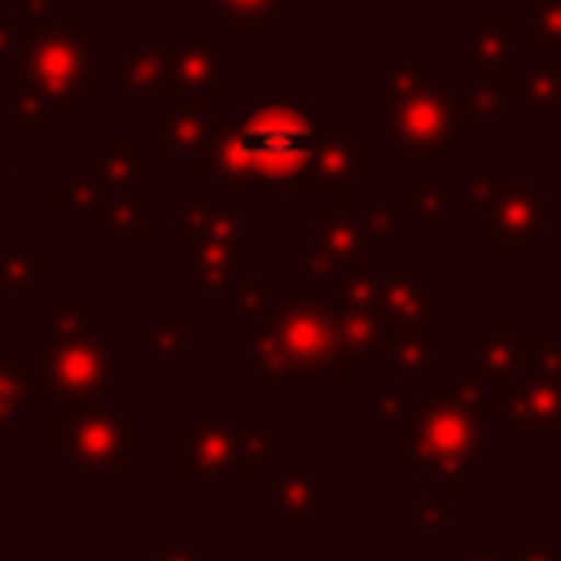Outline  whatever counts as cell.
I'll use <instances>...</instances> for the list:
<instances>
[{
  "label": "cell",
  "instance_id": "obj_29",
  "mask_svg": "<svg viewBox=\"0 0 561 561\" xmlns=\"http://www.w3.org/2000/svg\"><path fill=\"white\" fill-rule=\"evenodd\" d=\"M522 96L535 114H561V66L557 61H530L522 79Z\"/></svg>",
  "mask_w": 561,
  "mask_h": 561
},
{
  "label": "cell",
  "instance_id": "obj_4",
  "mask_svg": "<svg viewBox=\"0 0 561 561\" xmlns=\"http://www.w3.org/2000/svg\"><path fill=\"white\" fill-rule=\"evenodd\" d=\"M48 451L70 460L79 473H131V421L105 399H53L48 403Z\"/></svg>",
  "mask_w": 561,
  "mask_h": 561
},
{
  "label": "cell",
  "instance_id": "obj_7",
  "mask_svg": "<svg viewBox=\"0 0 561 561\" xmlns=\"http://www.w3.org/2000/svg\"><path fill=\"white\" fill-rule=\"evenodd\" d=\"M469 215L491 228L495 259H526L548 228V202L530 184L478 175L469 184Z\"/></svg>",
  "mask_w": 561,
  "mask_h": 561
},
{
  "label": "cell",
  "instance_id": "obj_20",
  "mask_svg": "<svg viewBox=\"0 0 561 561\" xmlns=\"http://www.w3.org/2000/svg\"><path fill=\"white\" fill-rule=\"evenodd\" d=\"M153 171V158L140 153L127 136H114L96 158H92V180L105 188V193H131V184H140L145 175Z\"/></svg>",
  "mask_w": 561,
  "mask_h": 561
},
{
  "label": "cell",
  "instance_id": "obj_40",
  "mask_svg": "<svg viewBox=\"0 0 561 561\" xmlns=\"http://www.w3.org/2000/svg\"><path fill=\"white\" fill-rule=\"evenodd\" d=\"M548 149H552V162H557V171H561V136H552V145H548Z\"/></svg>",
  "mask_w": 561,
  "mask_h": 561
},
{
  "label": "cell",
  "instance_id": "obj_31",
  "mask_svg": "<svg viewBox=\"0 0 561 561\" xmlns=\"http://www.w3.org/2000/svg\"><path fill=\"white\" fill-rule=\"evenodd\" d=\"M408 197H412V215L416 219H443L447 202H451V180L447 175H412Z\"/></svg>",
  "mask_w": 561,
  "mask_h": 561
},
{
  "label": "cell",
  "instance_id": "obj_18",
  "mask_svg": "<svg viewBox=\"0 0 561 561\" xmlns=\"http://www.w3.org/2000/svg\"><path fill=\"white\" fill-rule=\"evenodd\" d=\"M517 35L508 13H473L469 18V79L504 75L513 61Z\"/></svg>",
  "mask_w": 561,
  "mask_h": 561
},
{
  "label": "cell",
  "instance_id": "obj_21",
  "mask_svg": "<svg viewBox=\"0 0 561 561\" xmlns=\"http://www.w3.org/2000/svg\"><path fill=\"white\" fill-rule=\"evenodd\" d=\"M215 18H228L237 39H267L280 18L294 13V0H210Z\"/></svg>",
  "mask_w": 561,
  "mask_h": 561
},
{
  "label": "cell",
  "instance_id": "obj_10",
  "mask_svg": "<svg viewBox=\"0 0 561 561\" xmlns=\"http://www.w3.org/2000/svg\"><path fill=\"white\" fill-rule=\"evenodd\" d=\"M368 237L359 232V224H351V215L329 210L316 228H311V254H294L289 272L294 276H346L368 267Z\"/></svg>",
  "mask_w": 561,
  "mask_h": 561
},
{
  "label": "cell",
  "instance_id": "obj_26",
  "mask_svg": "<svg viewBox=\"0 0 561 561\" xmlns=\"http://www.w3.org/2000/svg\"><path fill=\"white\" fill-rule=\"evenodd\" d=\"M105 197H114V193H105L92 175H57V180L48 184V206H53V215H61V219H70V215L92 219Z\"/></svg>",
  "mask_w": 561,
  "mask_h": 561
},
{
  "label": "cell",
  "instance_id": "obj_24",
  "mask_svg": "<svg viewBox=\"0 0 561 561\" xmlns=\"http://www.w3.org/2000/svg\"><path fill=\"white\" fill-rule=\"evenodd\" d=\"M48 272H53V259H44L26 232L13 237L9 250H4V259H0V298H13V294H22V289H31V285L44 280Z\"/></svg>",
  "mask_w": 561,
  "mask_h": 561
},
{
  "label": "cell",
  "instance_id": "obj_36",
  "mask_svg": "<svg viewBox=\"0 0 561 561\" xmlns=\"http://www.w3.org/2000/svg\"><path fill=\"white\" fill-rule=\"evenodd\" d=\"M149 561H197V557H193L184 543H175V539H153Z\"/></svg>",
  "mask_w": 561,
  "mask_h": 561
},
{
  "label": "cell",
  "instance_id": "obj_8",
  "mask_svg": "<svg viewBox=\"0 0 561 561\" xmlns=\"http://www.w3.org/2000/svg\"><path fill=\"white\" fill-rule=\"evenodd\" d=\"M412 434H403L394 443V451L412 456L416 465H456L460 456L469 451H482L486 443V430H482V416L478 412H465L460 403L451 399H421L412 403Z\"/></svg>",
  "mask_w": 561,
  "mask_h": 561
},
{
  "label": "cell",
  "instance_id": "obj_19",
  "mask_svg": "<svg viewBox=\"0 0 561 561\" xmlns=\"http://www.w3.org/2000/svg\"><path fill=\"white\" fill-rule=\"evenodd\" d=\"M92 237L110 241V237H149L153 232V202L145 193H114L96 206V215L88 219Z\"/></svg>",
  "mask_w": 561,
  "mask_h": 561
},
{
  "label": "cell",
  "instance_id": "obj_9",
  "mask_svg": "<svg viewBox=\"0 0 561 561\" xmlns=\"http://www.w3.org/2000/svg\"><path fill=\"white\" fill-rule=\"evenodd\" d=\"M368 171H373V145L351 127V118L329 114L324 140H320V153H316V193L329 197L337 215H346L351 210V188Z\"/></svg>",
  "mask_w": 561,
  "mask_h": 561
},
{
  "label": "cell",
  "instance_id": "obj_12",
  "mask_svg": "<svg viewBox=\"0 0 561 561\" xmlns=\"http://www.w3.org/2000/svg\"><path fill=\"white\" fill-rule=\"evenodd\" d=\"M193 96H210V101H228L232 96V79L224 70V57L202 44V39H180L175 44V61H171V83L167 96L171 105L193 101Z\"/></svg>",
  "mask_w": 561,
  "mask_h": 561
},
{
  "label": "cell",
  "instance_id": "obj_41",
  "mask_svg": "<svg viewBox=\"0 0 561 561\" xmlns=\"http://www.w3.org/2000/svg\"><path fill=\"white\" fill-rule=\"evenodd\" d=\"M9 430H13V416H9V412H0V438H4Z\"/></svg>",
  "mask_w": 561,
  "mask_h": 561
},
{
  "label": "cell",
  "instance_id": "obj_25",
  "mask_svg": "<svg viewBox=\"0 0 561 561\" xmlns=\"http://www.w3.org/2000/svg\"><path fill=\"white\" fill-rule=\"evenodd\" d=\"M39 399V368L26 355H0V412H9L13 421Z\"/></svg>",
  "mask_w": 561,
  "mask_h": 561
},
{
  "label": "cell",
  "instance_id": "obj_16",
  "mask_svg": "<svg viewBox=\"0 0 561 561\" xmlns=\"http://www.w3.org/2000/svg\"><path fill=\"white\" fill-rule=\"evenodd\" d=\"M171 465H175V473H232V469H237V438H232V425H224V421H215V416L197 421L188 434L175 438Z\"/></svg>",
  "mask_w": 561,
  "mask_h": 561
},
{
  "label": "cell",
  "instance_id": "obj_43",
  "mask_svg": "<svg viewBox=\"0 0 561 561\" xmlns=\"http://www.w3.org/2000/svg\"><path fill=\"white\" fill-rule=\"evenodd\" d=\"M557 66H561V61H557Z\"/></svg>",
  "mask_w": 561,
  "mask_h": 561
},
{
  "label": "cell",
  "instance_id": "obj_23",
  "mask_svg": "<svg viewBox=\"0 0 561 561\" xmlns=\"http://www.w3.org/2000/svg\"><path fill=\"white\" fill-rule=\"evenodd\" d=\"M522 61H561V0H530V31L517 39Z\"/></svg>",
  "mask_w": 561,
  "mask_h": 561
},
{
  "label": "cell",
  "instance_id": "obj_38",
  "mask_svg": "<svg viewBox=\"0 0 561 561\" xmlns=\"http://www.w3.org/2000/svg\"><path fill=\"white\" fill-rule=\"evenodd\" d=\"M13 39H18V35H13V18H0V57L13 48Z\"/></svg>",
  "mask_w": 561,
  "mask_h": 561
},
{
  "label": "cell",
  "instance_id": "obj_15",
  "mask_svg": "<svg viewBox=\"0 0 561 561\" xmlns=\"http://www.w3.org/2000/svg\"><path fill=\"white\" fill-rule=\"evenodd\" d=\"M171 61H175V39H162V35L140 39L118 57L110 75V92L114 96H167Z\"/></svg>",
  "mask_w": 561,
  "mask_h": 561
},
{
  "label": "cell",
  "instance_id": "obj_2",
  "mask_svg": "<svg viewBox=\"0 0 561 561\" xmlns=\"http://www.w3.org/2000/svg\"><path fill=\"white\" fill-rule=\"evenodd\" d=\"M92 88V18L39 22L18 39L13 57V136H44L70 118L75 101Z\"/></svg>",
  "mask_w": 561,
  "mask_h": 561
},
{
  "label": "cell",
  "instance_id": "obj_5",
  "mask_svg": "<svg viewBox=\"0 0 561 561\" xmlns=\"http://www.w3.org/2000/svg\"><path fill=\"white\" fill-rule=\"evenodd\" d=\"M272 333L280 346V359L294 377L311 373H351L355 351L342 337L333 298L320 294H289L272 311Z\"/></svg>",
  "mask_w": 561,
  "mask_h": 561
},
{
  "label": "cell",
  "instance_id": "obj_33",
  "mask_svg": "<svg viewBox=\"0 0 561 561\" xmlns=\"http://www.w3.org/2000/svg\"><path fill=\"white\" fill-rule=\"evenodd\" d=\"M232 307H237V316L241 320H267L272 311H276V289L272 285H263V280H245V285H237L232 289Z\"/></svg>",
  "mask_w": 561,
  "mask_h": 561
},
{
  "label": "cell",
  "instance_id": "obj_3",
  "mask_svg": "<svg viewBox=\"0 0 561 561\" xmlns=\"http://www.w3.org/2000/svg\"><path fill=\"white\" fill-rule=\"evenodd\" d=\"M368 118L373 136L390 140L403 158H447L456 140L473 131L469 105L451 83H425L412 92H394L381 75L368 88Z\"/></svg>",
  "mask_w": 561,
  "mask_h": 561
},
{
  "label": "cell",
  "instance_id": "obj_28",
  "mask_svg": "<svg viewBox=\"0 0 561 561\" xmlns=\"http://www.w3.org/2000/svg\"><path fill=\"white\" fill-rule=\"evenodd\" d=\"M88 329H92V298L88 294L48 298V337L53 342H88Z\"/></svg>",
  "mask_w": 561,
  "mask_h": 561
},
{
  "label": "cell",
  "instance_id": "obj_35",
  "mask_svg": "<svg viewBox=\"0 0 561 561\" xmlns=\"http://www.w3.org/2000/svg\"><path fill=\"white\" fill-rule=\"evenodd\" d=\"M355 224H359V232H364L368 241H381V237L390 232V224H394V206H390V202H373Z\"/></svg>",
  "mask_w": 561,
  "mask_h": 561
},
{
  "label": "cell",
  "instance_id": "obj_30",
  "mask_svg": "<svg viewBox=\"0 0 561 561\" xmlns=\"http://www.w3.org/2000/svg\"><path fill=\"white\" fill-rule=\"evenodd\" d=\"M522 377L557 381L561 386V342H552V337H522Z\"/></svg>",
  "mask_w": 561,
  "mask_h": 561
},
{
  "label": "cell",
  "instance_id": "obj_34",
  "mask_svg": "<svg viewBox=\"0 0 561 561\" xmlns=\"http://www.w3.org/2000/svg\"><path fill=\"white\" fill-rule=\"evenodd\" d=\"M390 359H394V368L399 373H430V364H434V342H430V333H412V337H394V346H390Z\"/></svg>",
  "mask_w": 561,
  "mask_h": 561
},
{
  "label": "cell",
  "instance_id": "obj_17",
  "mask_svg": "<svg viewBox=\"0 0 561 561\" xmlns=\"http://www.w3.org/2000/svg\"><path fill=\"white\" fill-rule=\"evenodd\" d=\"M171 219L180 228V237L188 245L197 241H219L232 232H245V219L224 202V197H193V193H175L171 197Z\"/></svg>",
  "mask_w": 561,
  "mask_h": 561
},
{
  "label": "cell",
  "instance_id": "obj_14",
  "mask_svg": "<svg viewBox=\"0 0 561 561\" xmlns=\"http://www.w3.org/2000/svg\"><path fill=\"white\" fill-rule=\"evenodd\" d=\"M250 232H232L219 241H197L188 250V267H193V285L202 294H232L237 285L250 280Z\"/></svg>",
  "mask_w": 561,
  "mask_h": 561
},
{
  "label": "cell",
  "instance_id": "obj_42",
  "mask_svg": "<svg viewBox=\"0 0 561 561\" xmlns=\"http://www.w3.org/2000/svg\"><path fill=\"white\" fill-rule=\"evenodd\" d=\"M557 430H561V421H557Z\"/></svg>",
  "mask_w": 561,
  "mask_h": 561
},
{
  "label": "cell",
  "instance_id": "obj_32",
  "mask_svg": "<svg viewBox=\"0 0 561 561\" xmlns=\"http://www.w3.org/2000/svg\"><path fill=\"white\" fill-rule=\"evenodd\" d=\"M188 337H193V320H188V316H167V320L153 324L149 351H153L158 359H180V355L188 351Z\"/></svg>",
  "mask_w": 561,
  "mask_h": 561
},
{
  "label": "cell",
  "instance_id": "obj_27",
  "mask_svg": "<svg viewBox=\"0 0 561 561\" xmlns=\"http://www.w3.org/2000/svg\"><path fill=\"white\" fill-rule=\"evenodd\" d=\"M522 96V79L513 70L504 75H491V79H469V92H465V105H469V118H495L504 114L513 101Z\"/></svg>",
  "mask_w": 561,
  "mask_h": 561
},
{
  "label": "cell",
  "instance_id": "obj_6",
  "mask_svg": "<svg viewBox=\"0 0 561 561\" xmlns=\"http://www.w3.org/2000/svg\"><path fill=\"white\" fill-rule=\"evenodd\" d=\"M31 359L39 368V399H105L118 377H131V359L114 351L110 337L53 342L48 333L31 337Z\"/></svg>",
  "mask_w": 561,
  "mask_h": 561
},
{
  "label": "cell",
  "instance_id": "obj_11",
  "mask_svg": "<svg viewBox=\"0 0 561 561\" xmlns=\"http://www.w3.org/2000/svg\"><path fill=\"white\" fill-rule=\"evenodd\" d=\"M430 311H434L430 285L412 272L408 254H394L390 259V276L381 280V320L390 329V346H394V337L430 333Z\"/></svg>",
  "mask_w": 561,
  "mask_h": 561
},
{
  "label": "cell",
  "instance_id": "obj_1",
  "mask_svg": "<svg viewBox=\"0 0 561 561\" xmlns=\"http://www.w3.org/2000/svg\"><path fill=\"white\" fill-rule=\"evenodd\" d=\"M324 123L329 114H316L307 96H259L241 114L219 118L188 167L197 180L210 184V197H228V193L311 197Z\"/></svg>",
  "mask_w": 561,
  "mask_h": 561
},
{
  "label": "cell",
  "instance_id": "obj_22",
  "mask_svg": "<svg viewBox=\"0 0 561 561\" xmlns=\"http://www.w3.org/2000/svg\"><path fill=\"white\" fill-rule=\"evenodd\" d=\"M473 364H478L482 377H491V386H504V381H517L522 377V337H513V324L504 316L473 346Z\"/></svg>",
  "mask_w": 561,
  "mask_h": 561
},
{
  "label": "cell",
  "instance_id": "obj_37",
  "mask_svg": "<svg viewBox=\"0 0 561 561\" xmlns=\"http://www.w3.org/2000/svg\"><path fill=\"white\" fill-rule=\"evenodd\" d=\"M18 13L31 18L35 26H39V22H53V0H18Z\"/></svg>",
  "mask_w": 561,
  "mask_h": 561
},
{
  "label": "cell",
  "instance_id": "obj_13",
  "mask_svg": "<svg viewBox=\"0 0 561 561\" xmlns=\"http://www.w3.org/2000/svg\"><path fill=\"white\" fill-rule=\"evenodd\" d=\"M210 96H193L171 105L149 123V158H197L210 136Z\"/></svg>",
  "mask_w": 561,
  "mask_h": 561
},
{
  "label": "cell",
  "instance_id": "obj_39",
  "mask_svg": "<svg viewBox=\"0 0 561 561\" xmlns=\"http://www.w3.org/2000/svg\"><path fill=\"white\" fill-rule=\"evenodd\" d=\"M13 193V175H9V158L0 153V197H9Z\"/></svg>",
  "mask_w": 561,
  "mask_h": 561
}]
</instances>
